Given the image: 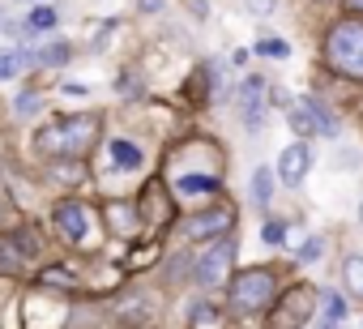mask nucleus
Returning <instances> with one entry per match:
<instances>
[{
	"instance_id": "1",
	"label": "nucleus",
	"mask_w": 363,
	"mask_h": 329,
	"mask_svg": "<svg viewBox=\"0 0 363 329\" xmlns=\"http://www.w3.org/2000/svg\"><path fill=\"white\" fill-rule=\"evenodd\" d=\"M325 60L333 73L363 82V22H337L325 39Z\"/></svg>"
},
{
	"instance_id": "2",
	"label": "nucleus",
	"mask_w": 363,
	"mask_h": 329,
	"mask_svg": "<svg viewBox=\"0 0 363 329\" xmlns=\"http://www.w3.org/2000/svg\"><path fill=\"white\" fill-rule=\"evenodd\" d=\"M94 128H99V116H69V120L48 124V128L35 137V145H39L43 154H82V150H90Z\"/></svg>"
},
{
	"instance_id": "3",
	"label": "nucleus",
	"mask_w": 363,
	"mask_h": 329,
	"mask_svg": "<svg viewBox=\"0 0 363 329\" xmlns=\"http://www.w3.org/2000/svg\"><path fill=\"white\" fill-rule=\"evenodd\" d=\"M274 295H278V282H274V274L261 269V265L240 269V274L231 278V308H235V312H265V308L274 303Z\"/></svg>"
},
{
	"instance_id": "4",
	"label": "nucleus",
	"mask_w": 363,
	"mask_h": 329,
	"mask_svg": "<svg viewBox=\"0 0 363 329\" xmlns=\"http://www.w3.org/2000/svg\"><path fill=\"white\" fill-rule=\"evenodd\" d=\"M231 261H235V240H231V235H223V240H210V248H206V252L193 261V278H197L201 286H218V282L227 278Z\"/></svg>"
},
{
	"instance_id": "5",
	"label": "nucleus",
	"mask_w": 363,
	"mask_h": 329,
	"mask_svg": "<svg viewBox=\"0 0 363 329\" xmlns=\"http://www.w3.org/2000/svg\"><path fill=\"white\" fill-rule=\"evenodd\" d=\"M312 312H316V295H312V286H291V291L282 295L278 312L269 316V329H303V325L312 320Z\"/></svg>"
},
{
	"instance_id": "6",
	"label": "nucleus",
	"mask_w": 363,
	"mask_h": 329,
	"mask_svg": "<svg viewBox=\"0 0 363 329\" xmlns=\"http://www.w3.org/2000/svg\"><path fill=\"white\" fill-rule=\"evenodd\" d=\"M231 227H235L231 206H214V210H201V214L184 218V235H193V240H223Z\"/></svg>"
},
{
	"instance_id": "7",
	"label": "nucleus",
	"mask_w": 363,
	"mask_h": 329,
	"mask_svg": "<svg viewBox=\"0 0 363 329\" xmlns=\"http://www.w3.org/2000/svg\"><path fill=\"white\" fill-rule=\"evenodd\" d=\"M291 124L295 133H320V137H337V120L316 103V99H303L299 107H291Z\"/></svg>"
},
{
	"instance_id": "8",
	"label": "nucleus",
	"mask_w": 363,
	"mask_h": 329,
	"mask_svg": "<svg viewBox=\"0 0 363 329\" xmlns=\"http://www.w3.org/2000/svg\"><path fill=\"white\" fill-rule=\"evenodd\" d=\"M308 167H312V150H308L303 141H295V145H286V150L278 154V180H282L286 189H299V184L308 180Z\"/></svg>"
},
{
	"instance_id": "9",
	"label": "nucleus",
	"mask_w": 363,
	"mask_h": 329,
	"mask_svg": "<svg viewBox=\"0 0 363 329\" xmlns=\"http://www.w3.org/2000/svg\"><path fill=\"white\" fill-rule=\"evenodd\" d=\"M86 227H90V223H86V210H82L77 201H65V206L56 210V231H60L69 244H82V240H86Z\"/></svg>"
},
{
	"instance_id": "10",
	"label": "nucleus",
	"mask_w": 363,
	"mask_h": 329,
	"mask_svg": "<svg viewBox=\"0 0 363 329\" xmlns=\"http://www.w3.org/2000/svg\"><path fill=\"white\" fill-rule=\"evenodd\" d=\"M261 94H265V82H261V77H248V82H244V120H248L252 133L261 128V107H265Z\"/></svg>"
},
{
	"instance_id": "11",
	"label": "nucleus",
	"mask_w": 363,
	"mask_h": 329,
	"mask_svg": "<svg viewBox=\"0 0 363 329\" xmlns=\"http://www.w3.org/2000/svg\"><path fill=\"white\" fill-rule=\"evenodd\" d=\"M107 223H116L124 235L133 231V223H141V206H128V201H111L107 206Z\"/></svg>"
},
{
	"instance_id": "12",
	"label": "nucleus",
	"mask_w": 363,
	"mask_h": 329,
	"mask_svg": "<svg viewBox=\"0 0 363 329\" xmlns=\"http://www.w3.org/2000/svg\"><path fill=\"white\" fill-rule=\"evenodd\" d=\"M342 278H346V291L363 299V252H350L342 261Z\"/></svg>"
},
{
	"instance_id": "13",
	"label": "nucleus",
	"mask_w": 363,
	"mask_h": 329,
	"mask_svg": "<svg viewBox=\"0 0 363 329\" xmlns=\"http://www.w3.org/2000/svg\"><path fill=\"white\" fill-rule=\"evenodd\" d=\"M26 65H30V52H13V48H5V52H0V82H13Z\"/></svg>"
},
{
	"instance_id": "14",
	"label": "nucleus",
	"mask_w": 363,
	"mask_h": 329,
	"mask_svg": "<svg viewBox=\"0 0 363 329\" xmlns=\"http://www.w3.org/2000/svg\"><path fill=\"white\" fill-rule=\"evenodd\" d=\"M107 150H111V158H116V167H120V172L141 167V150H137V145H128V141H120V137H116Z\"/></svg>"
},
{
	"instance_id": "15",
	"label": "nucleus",
	"mask_w": 363,
	"mask_h": 329,
	"mask_svg": "<svg viewBox=\"0 0 363 329\" xmlns=\"http://www.w3.org/2000/svg\"><path fill=\"white\" fill-rule=\"evenodd\" d=\"M189 325H193V329H223L227 320H223V312H218L214 303H197L193 316H189Z\"/></svg>"
},
{
	"instance_id": "16",
	"label": "nucleus",
	"mask_w": 363,
	"mask_h": 329,
	"mask_svg": "<svg viewBox=\"0 0 363 329\" xmlns=\"http://www.w3.org/2000/svg\"><path fill=\"white\" fill-rule=\"evenodd\" d=\"M69 60V43H43L30 52V65H65Z\"/></svg>"
},
{
	"instance_id": "17",
	"label": "nucleus",
	"mask_w": 363,
	"mask_h": 329,
	"mask_svg": "<svg viewBox=\"0 0 363 329\" xmlns=\"http://www.w3.org/2000/svg\"><path fill=\"white\" fill-rule=\"evenodd\" d=\"M269 193H274V172H269V167H257V172H252V201L265 206Z\"/></svg>"
},
{
	"instance_id": "18",
	"label": "nucleus",
	"mask_w": 363,
	"mask_h": 329,
	"mask_svg": "<svg viewBox=\"0 0 363 329\" xmlns=\"http://www.w3.org/2000/svg\"><path fill=\"white\" fill-rule=\"evenodd\" d=\"M175 189H179V193H214L218 180H214V176H179Z\"/></svg>"
},
{
	"instance_id": "19",
	"label": "nucleus",
	"mask_w": 363,
	"mask_h": 329,
	"mask_svg": "<svg viewBox=\"0 0 363 329\" xmlns=\"http://www.w3.org/2000/svg\"><path fill=\"white\" fill-rule=\"evenodd\" d=\"M39 107H43V99H39L35 90H22V94L13 99V111H18V116H35Z\"/></svg>"
},
{
	"instance_id": "20",
	"label": "nucleus",
	"mask_w": 363,
	"mask_h": 329,
	"mask_svg": "<svg viewBox=\"0 0 363 329\" xmlns=\"http://www.w3.org/2000/svg\"><path fill=\"white\" fill-rule=\"evenodd\" d=\"M52 26H56V13H52V9H35L26 30H35V35H39V30H52Z\"/></svg>"
},
{
	"instance_id": "21",
	"label": "nucleus",
	"mask_w": 363,
	"mask_h": 329,
	"mask_svg": "<svg viewBox=\"0 0 363 329\" xmlns=\"http://www.w3.org/2000/svg\"><path fill=\"white\" fill-rule=\"evenodd\" d=\"M261 56H278V60H282V56H291V43H282V39H265V43H261Z\"/></svg>"
},
{
	"instance_id": "22",
	"label": "nucleus",
	"mask_w": 363,
	"mask_h": 329,
	"mask_svg": "<svg viewBox=\"0 0 363 329\" xmlns=\"http://www.w3.org/2000/svg\"><path fill=\"white\" fill-rule=\"evenodd\" d=\"M320 252H325V240H320V235H312V240L299 248V261H316Z\"/></svg>"
},
{
	"instance_id": "23",
	"label": "nucleus",
	"mask_w": 363,
	"mask_h": 329,
	"mask_svg": "<svg viewBox=\"0 0 363 329\" xmlns=\"http://www.w3.org/2000/svg\"><path fill=\"white\" fill-rule=\"evenodd\" d=\"M265 244H286V227L282 223H265V235H261Z\"/></svg>"
},
{
	"instance_id": "24",
	"label": "nucleus",
	"mask_w": 363,
	"mask_h": 329,
	"mask_svg": "<svg viewBox=\"0 0 363 329\" xmlns=\"http://www.w3.org/2000/svg\"><path fill=\"white\" fill-rule=\"evenodd\" d=\"M342 312H346V303H342L337 295H325V316H329V320H337Z\"/></svg>"
},
{
	"instance_id": "25",
	"label": "nucleus",
	"mask_w": 363,
	"mask_h": 329,
	"mask_svg": "<svg viewBox=\"0 0 363 329\" xmlns=\"http://www.w3.org/2000/svg\"><path fill=\"white\" fill-rule=\"evenodd\" d=\"M43 282H52V286H73V278H69V274H60V269H48V274H43Z\"/></svg>"
},
{
	"instance_id": "26",
	"label": "nucleus",
	"mask_w": 363,
	"mask_h": 329,
	"mask_svg": "<svg viewBox=\"0 0 363 329\" xmlns=\"http://www.w3.org/2000/svg\"><path fill=\"white\" fill-rule=\"evenodd\" d=\"M248 9H252V13H269V9H274V0H248Z\"/></svg>"
},
{
	"instance_id": "27",
	"label": "nucleus",
	"mask_w": 363,
	"mask_h": 329,
	"mask_svg": "<svg viewBox=\"0 0 363 329\" xmlns=\"http://www.w3.org/2000/svg\"><path fill=\"white\" fill-rule=\"evenodd\" d=\"M346 9H354V13H363V0H346Z\"/></svg>"
},
{
	"instance_id": "28",
	"label": "nucleus",
	"mask_w": 363,
	"mask_h": 329,
	"mask_svg": "<svg viewBox=\"0 0 363 329\" xmlns=\"http://www.w3.org/2000/svg\"><path fill=\"white\" fill-rule=\"evenodd\" d=\"M0 22H5V9H0Z\"/></svg>"
},
{
	"instance_id": "29",
	"label": "nucleus",
	"mask_w": 363,
	"mask_h": 329,
	"mask_svg": "<svg viewBox=\"0 0 363 329\" xmlns=\"http://www.w3.org/2000/svg\"><path fill=\"white\" fill-rule=\"evenodd\" d=\"M359 218H363V206H359Z\"/></svg>"
}]
</instances>
